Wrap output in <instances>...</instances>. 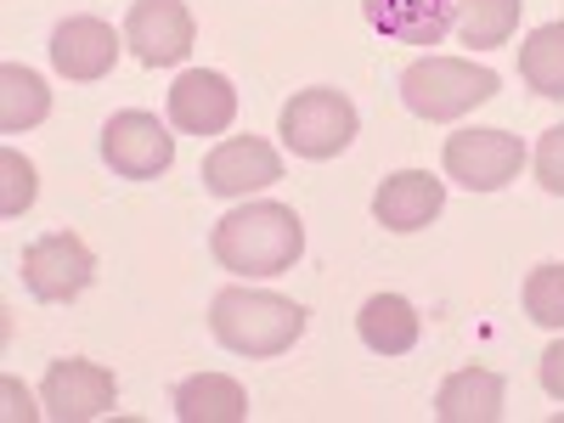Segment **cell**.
Instances as JSON below:
<instances>
[{
	"label": "cell",
	"mask_w": 564,
	"mask_h": 423,
	"mask_svg": "<svg viewBox=\"0 0 564 423\" xmlns=\"http://www.w3.org/2000/svg\"><path fill=\"white\" fill-rule=\"evenodd\" d=\"M209 249L238 276H282L305 254V226L289 204H243L226 220H215Z\"/></svg>",
	"instance_id": "6da1fadb"
},
{
	"label": "cell",
	"mask_w": 564,
	"mask_h": 423,
	"mask_svg": "<svg viewBox=\"0 0 564 423\" xmlns=\"http://www.w3.org/2000/svg\"><path fill=\"white\" fill-rule=\"evenodd\" d=\"M209 334L231 356H282L305 334V305L265 294V289H220L209 305Z\"/></svg>",
	"instance_id": "7a4b0ae2"
},
{
	"label": "cell",
	"mask_w": 564,
	"mask_h": 423,
	"mask_svg": "<svg viewBox=\"0 0 564 423\" xmlns=\"http://www.w3.org/2000/svg\"><path fill=\"white\" fill-rule=\"evenodd\" d=\"M497 74L480 68V63H463V57H417L406 74H401V102L430 119V124H446V119H463L468 108H480L497 97Z\"/></svg>",
	"instance_id": "3957f363"
},
{
	"label": "cell",
	"mask_w": 564,
	"mask_h": 423,
	"mask_svg": "<svg viewBox=\"0 0 564 423\" xmlns=\"http://www.w3.org/2000/svg\"><path fill=\"white\" fill-rule=\"evenodd\" d=\"M282 141H289V153L300 159H334L356 141V102L345 90H300V97L282 108Z\"/></svg>",
	"instance_id": "277c9868"
},
{
	"label": "cell",
	"mask_w": 564,
	"mask_h": 423,
	"mask_svg": "<svg viewBox=\"0 0 564 423\" xmlns=\"http://www.w3.org/2000/svg\"><path fill=\"white\" fill-rule=\"evenodd\" d=\"M97 282V254H90L74 231H45L23 249V289L40 305H68Z\"/></svg>",
	"instance_id": "5b68a950"
},
{
	"label": "cell",
	"mask_w": 564,
	"mask_h": 423,
	"mask_svg": "<svg viewBox=\"0 0 564 423\" xmlns=\"http://www.w3.org/2000/svg\"><path fill=\"white\" fill-rule=\"evenodd\" d=\"M446 175L463 181L468 193H497L525 170V141L508 130H457L446 135Z\"/></svg>",
	"instance_id": "8992f818"
},
{
	"label": "cell",
	"mask_w": 564,
	"mask_h": 423,
	"mask_svg": "<svg viewBox=\"0 0 564 423\" xmlns=\"http://www.w3.org/2000/svg\"><path fill=\"white\" fill-rule=\"evenodd\" d=\"M102 159L113 164V175L124 181H153L175 164V135L153 119V113H113L108 130H102Z\"/></svg>",
	"instance_id": "52a82bcc"
},
{
	"label": "cell",
	"mask_w": 564,
	"mask_h": 423,
	"mask_svg": "<svg viewBox=\"0 0 564 423\" xmlns=\"http://www.w3.org/2000/svg\"><path fill=\"white\" fill-rule=\"evenodd\" d=\"M40 401L57 423H85V417H102L119 401V379L102 361L68 356V361H52V372H45V384H40Z\"/></svg>",
	"instance_id": "ba28073f"
},
{
	"label": "cell",
	"mask_w": 564,
	"mask_h": 423,
	"mask_svg": "<svg viewBox=\"0 0 564 423\" xmlns=\"http://www.w3.org/2000/svg\"><path fill=\"white\" fill-rule=\"evenodd\" d=\"M124 45L148 68H170L193 52V12L181 0H135L124 18Z\"/></svg>",
	"instance_id": "9c48e42d"
},
{
	"label": "cell",
	"mask_w": 564,
	"mask_h": 423,
	"mask_svg": "<svg viewBox=\"0 0 564 423\" xmlns=\"http://www.w3.org/2000/svg\"><path fill=\"white\" fill-rule=\"evenodd\" d=\"M271 181H282V159L260 135H226L204 159V186L215 198H243V193H260Z\"/></svg>",
	"instance_id": "30bf717a"
},
{
	"label": "cell",
	"mask_w": 564,
	"mask_h": 423,
	"mask_svg": "<svg viewBox=\"0 0 564 423\" xmlns=\"http://www.w3.org/2000/svg\"><path fill=\"white\" fill-rule=\"evenodd\" d=\"M231 119H238V90H231L226 74L193 68L170 85V124L186 135H226Z\"/></svg>",
	"instance_id": "8fae6325"
},
{
	"label": "cell",
	"mask_w": 564,
	"mask_h": 423,
	"mask_svg": "<svg viewBox=\"0 0 564 423\" xmlns=\"http://www.w3.org/2000/svg\"><path fill=\"white\" fill-rule=\"evenodd\" d=\"M119 45H124V40L113 34V23H102V18H68V23H57V34H52V63H57L63 79L90 85V79L113 74Z\"/></svg>",
	"instance_id": "7c38bea8"
},
{
	"label": "cell",
	"mask_w": 564,
	"mask_h": 423,
	"mask_svg": "<svg viewBox=\"0 0 564 423\" xmlns=\"http://www.w3.org/2000/svg\"><path fill=\"white\" fill-rule=\"evenodd\" d=\"M441 209H446V186L430 170H395V175H384L379 198H372V215L390 231H423Z\"/></svg>",
	"instance_id": "4fadbf2b"
},
{
	"label": "cell",
	"mask_w": 564,
	"mask_h": 423,
	"mask_svg": "<svg viewBox=\"0 0 564 423\" xmlns=\"http://www.w3.org/2000/svg\"><path fill=\"white\" fill-rule=\"evenodd\" d=\"M367 23L401 45H441L457 23L452 0H367Z\"/></svg>",
	"instance_id": "5bb4252c"
},
{
	"label": "cell",
	"mask_w": 564,
	"mask_h": 423,
	"mask_svg": "<svg viewBox=\"0 0 564 423\" xmlns=\"http://www.w3.org/2000/svg\"><path fill=\"white\" fill-rule=\"evenodd\" d=\"M502 379L491 367H463L441 384L435 395V417L441 423H497L502 417Z\"/></svg>",
	"instance_id": "9a60e30c"
},
{
	"label": "cell",
	"mask_w": 564,
	"mask_h": 423,
	"mask_svg": "<svg viewBox=\"0 0 564 423\" xmlns=\"http://www.w3.org/2000/svg\"><path fill=\"white\" fill-rule=\"evenodd\" d=\"M170 401H175V417H181V423H243V417H249L243 384L226 379V372H198V379H181Z\"/></svg>",
	"instance_id": "2e32d148"
},
{
	"label": "cell",
	"mask_w": 564,
	"mask_h": 423,
	"mask_svg": "<svg viewBox=\"0 0 564 423\" xmlns=\"http://www.w3.org/2000/svg\"><path fill=\"white\" fill-rule=\"evenodd\" d=\"M356 327H361V345L379 350V356H406V350L417 345V334H423L412 300H401V294H372V300L361 305Z\"/></svg>",
	"instance_id": "e0dca14e"
},
{
	"label": "cell",
	"mask_w": 564,
	"mask_h": 423,
	"mask_svg": "<svg viewBox=\"0 0 564 423\" xmlns=\"http://www.w3.org/2000/svg\"><path fill=\"white\" fill-rule=\"evenodd\" d=\"M45 113H52V90H45V79L29 74L23 63L0 68V130H7V135L34 130Z\"/></svg>",
	"instance_id": "ac0fdd59"
},
{
	"label": "cell",
	"mask_w": 564,
	"mask_h": 423,
	"mask_svg": "<svg viewBox=\"0 0 564 423\" xmlns=\"http://www.w3.org/2000/svg\"><path fill=\"white\" fill-rule=\"evenodd\" d=\"M520 79L536 90V97L564 102V23H542L520 45Z\"/></svg>",
	"instance_id": "d6986e66"
},
{
	"label": "cell",
	"mask_w": 564,
	"mask_h": 423,
	"mask_svg": "<svg viewBox=\"0 0 564 423\" xmlns=\"http://www.w3.org/2000/svg\"><path fill=\"white\" fill-rule=\"evenodd\" d=\"M452 7H457V34H463V45H480V52H491V45H508V40H513L525 0H452Z\"/></svg>",
	"instance_id": "ffe728a7"
},
{
	"label": "cell",
	"mask_w": 564,
	"mask_h": 423,
	"mask_svg": "<svg viewBox=\"0 0 564 423\" xmlns=\"http://www.w3.org/2000/svg\"><path fill=\"white\" fill-rule=\"evenodd\" d=\"M525 311L542 327H564V265H536L525 276Z\"/></svg>",
	"instance_id": "44dd1931"
},
{
	"label": "cell",
	"mask_w": 564,
	"mask_h": 423,
	"mask_svg": "<svg viewBox=\"0 0 564 423\" xmlns=\"http://www.w3.org/2000/svg\"><path fill=\"white\" fill-rule=\"evenodd\" d=\"M0 175H7V193H0V215H23L29 204H34V164L23 159V153H0Z\"/></svg>",
	"instance_id": "7402d4cb"
},
{
	"label": "cell",
	"mask_w": 564,
	"mask_h": 423,
	"mask_svg": "<svg viewBox=\"0 0 564 423\" xmlns=\"http://www.w3.org/2000/svg\"><path fill=\"white\" fill-rule=\"evenodd\" d=\"M536 181L547 186V193L564 198V124H553V130L536 141Z\"/></svg>",
	"instance_id": "603a6c76"
},
{
	"label": "cell",
	"mask_w": 564,
	"mask_h": 423,
	"mask_svg": "<svg viewBox=\"0 0 564 423\" xmlns=\"http://www.w3.org/2000/svg\"><path fill=\"white\" fill-rule=\"evenodd\" d=\"M542 390H547L553 401H564V339L542 350Z\"/></svg>",
	"instance_id": "cb8c5ba5"
}]
</instances>
